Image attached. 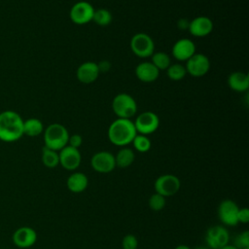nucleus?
<instances>
[{
  "label": "nucleus",
  "instance_id": "nucleus-1",
  "mask_svg": "<svg viewBox=\"0 0 249 249\" xmlns=\"http://www.w3.org/2000/svg\"><path fill=\"white\" fill-rule=\"evenodd\" d=\"M23 135V120L18 113L5 110L0 113V140L15 142Z\"/></svg>",
  "mask_w": 249,
  "mask_h": 249
},
{
  "label": "nucleus",
  "instance_id": "nucleus-2",
  "mask_svg": "<svg viewBox=\"0 0 249 249\" xmlns=\"http://www.w3.org/2000/svg\"><path fill=\"white\" fill-rule=\"evenodd\" d=\"M137 134L133 122L130 119L115 120L108 128V138L110 142L119 147L130 144Z\"/></svg>",
  "mask_w": 249,
  "mask_h": 249
},
{
  "label": "nucleus",
  "instance_id": "nucleus-3",
  "mask_svg": "<svg viewBox=\"0 0 249 249\" xmlns=\"http://www.w3.org/2000/svg\"><path fill=\"white\" fill-rule=\"evenodd\" d=\"M69 133L66 127L60 124H51L44 129L45 147L54 151H60L68 144Z\"/></svg>",
  "mask_w": 249,
  "mask_h": 249
},
{
  "label": "nucleus",
  "instance_id": "nucleus-4",
  "mask_svg": "<svg viewBox=\"0 0 249 249\" xmlns=\"http://www.w3.org/2000/svg\"><path fill=\"white\" fill-rule=\"evenodd\" d=\"M112 109L120 119H130L137 112L135 99L128 93H119L112 101Z\"/></svg>",
  "mask_w": 249,
  "mask_h": 249
},
{
  "label": "nucleus",
  "instance_id": "nucleus-5",
  "mask_svg": "<svg viewBox=\"0 0 249 249\" xmlns=\"http://www.w3.org/2000/svg\"><path fill=\"white\" fill-rule=\"evenodd\" d=\"M130 50L141 58L151 56L155 52V44L150 35L146 33H136L130 40Z\"/></svg>",
  "mask_w": 249,
  "mask_h": 249
},
{
  "label": "nucleus",
  "instance_id": "nucleus-6",
  "mask_svg": "<svg viewBox=\"0 0 249 249\" xmlns=\"http://www.w3.org/2000/svg\"><path fill=\"white\" fill-rule=\"evenodd\" d=\"M157 194L167 197L174 196L181 187L180 179L173 174H163L159 176L154 184Z\"/></svg>",
  "mask_w": 249,
  "mask_h": 249
},
{
  "label": "nucleus",
  "instance_id": "nucleus-7",
  "mask_svg": "<svg viewBox=\"0 0 249 249\" xmlns=\"http://www.w3.org/2000/svg\"><path fill=\"white\" fill-rule=\"evenodd\" d=\"M133 124L137 133L148 135L158 129L160 125V119L156 113L145 111L137 116Z\"/></svg>",
  "mask_w": 249,
  "mask_h": 249
},
{
  "label": "nucleus",
  "instance_id": "nucleus-8",
  "mask_svg": "<svg viewBox=\"0 0 249 249\" xmlns=\"http://www.w3.org/2000/svg\"><path fill=\"white\" fill-rule=\"evenodd\" d=\"M205 241L210 249H220L229 244L230 234L228 230L223 226L210 227L205 233Z\"/></svg>",
  "mask_w": 249,
  "mask_h": 249
},
{
  "label": "nucleus",
  "instance_id": "nucleus-9",
  "mask_svg": "<svg viewBox=\"0 0 249 249\" xmlns=\"http://www.w3.org/2000/svg\"><path fill=\"white\" fill-rule=\"evenodd\" d=\"M93 13L94 9L91 4L87 1H79L72 6L69 16L74 23L82 25L92 20Z\"/></svg>",
  "mask_w": 249,
  "mask_h": 249
},
{
  "label": "nucleus",
  "instance_id": "nucleus-10",
  "mask_svg": "<svg viewBox=\"0 0 249 249\" xmlns=\"http://www.w3.org/2000/svg\"><path fill=\"white\" fill-rule=\"evenodd\" d=\"M239 207L231 199H224L218 206V216L220 221L230 227L236 226L238 224L237 214Z\"/></svg>",
  "mask_w": 249,
  "mask_h": 249
},
{
  "label": "nucleus",
  "instance_id": "nucleus-11",
  "mask_svg": "<svg viewBox=\"0 0 249 249\" xmlns=\"http://www.w3.org/2000/svg\"><path fill=\"white\" fill-rule=\"evenodd\" d=\"M186 62V71L193 77H202L210 69L209 58L202 53L193 54Z\"/></svg>",
  "mask_w": 249,
  "mask_h": 249
},
{
  "label": "nucleus",
  "instance_id": "nucleus-12",
  "mask_svg": "<svg viewBox=\"0 0 249 249\" xmlns=\"http://www.w3.org/2000/svg\"><path fill=\"white\" fill-rule=\"evenodd\" d=\"M90 165L98 173H109L116 167L115 156L107 151L97 152L91 157Z\"/></svg>",
  "mask_w": 249,
  "mask_h": 249
},
{
  "label": "nucleus",
  "instance_id": "nucleus-13",
  "mask_svg": "<svg viewBox=\"0 0 249 249\" xmlns=\"http://www.w3.org/2000/svg\"><path fill=\"white\" fill-rule=\"evenodd\" d=\"M58 157L59 164L66 170L73 171L77 169L81 164L82 156L79 149L73 148L69 145H66L59 151Z\"/></svg>",
  "mask_w": 249,
  "mask_h": 249
},
{
  "label": "nucleus",
  "instance_id": "nucleus-14",
  "mask_svg": "<svg viewBox=\"0 0 249 249\" xmlns=\"http://www.w3.org/2000/svg\"><path fill=\"white\" fill-rule=\"evenodd\" d=\"M12 238L14 244L17 247L25 249L35 244L37 240V232L34 229L27 226H23L15 231Z\"/></svg>",
  "mask_w": 249,
  "mask_h": 249
},
{
  "label": "nucleus",
  "instance_id": "nucleus-15",
  "mask_svg": "<svg viewBox=\"0 0 249 249\" xmlns=\"http://www.w3.org/2000/svg\"><path fill=\"white\" fill-rule=\"evenodd\" d=\"M195 53V43L188 38H182L177 40L172 47V55L179 61H187Z\"/></svg>",
  "mask_w": 249,
  "mask_h": 249
},
{
  "label": "nucleus",
  "instance_id": "nucleus-16",
  "mask_svg": "<svg viewBox=\"0 0 249 249\" xmlns=\"http://www.w3.org/2000/svg\"><path fill=\"white\" fill-rule=\"evenodd\" d=\"M188 29L195 37H205L211 33L213 29V22L208 17L199 16L190 21Z\"/></svg>",
  "mask_w": 249,
  "mask_h": 249
},
{
  "label": "nucleus",
  "instance_id": "nucleus-17",
  "mask_svg": "<svg viewBox=\"0 0 249 249\" xmlns=\"http://www.w3.org/2000/svg\"><path fill=\"white\" fill-rule=\"evenodd\" d=\"M99 69L97 63L87 61L82 63L76 72L77 79L83 84H91L96 81L99 76Z\"/></svg>",
  "mask_w": 249,
  "mask_h": 249
},
{
  "label": "nucleus",
  "instance_id": "nucleus-18",
  "mask_svg": "<svg viewBox=\"0 0 249 249\" xmlns=\"http://www.w3.org/2000/svg\"><path fill=\"white\" fill-rule=\"evenodd\" d=\"M135 75L141 82L152 83L158 79L160 70L152 62L143 61L136 66Z\"/></svg>",
  "mask_w": 249,
  "mask_h": 249
},
{
  "label": "nucleus",
  "instance_id": "nucleus-19",
  "mask_svg": "<svg viewBox=\"0 0 249 249\" xmlns=\"http://www.w3.org/2000/svg\"><path fill=\"white\" fill-rule=\"evenodd\" d=\"M228 85L231 88V89L234 91H246L249 88V77L246 73L241 71L232 72L228 78Z\"/></svg>",
  "mask_w": 249,
  "mask_h": 249
},
{
  "label": "nucleus",
  "instance_id": "nucleus-20",
  "mask_svg": "<svg viewBox=\"0 0 249 249\" xmlns=\"http://www.w3.org/2000/svg\"><path fill=\"white\" fill-rule=\"evenodd\" d=\"M89 185V179L86 174L82 172L72 173L66 181L67 189L72 193H82L84 192Z\"/></svg>",
  "mask_w": 249,
  "mask_h": 249
},
{
  "label": "nucleus",
  "instance_id": "nucleus-21",
  "mask_svg": "<svg viewBox=\"0 0 249 249\" xmlns=\"http://www.w3.org/2000/svg\"><path fill=\"white\" fill-rule=\"evenodd\" d=\"M44 131L43 123L37 118H29L23 121V134L35 137L40 135Z\"/></svg>",
  "mask_w": 249,
  "mask_h": 249
},
{
  "label": "nucleus",
  "instance_id": "nucleus-22",
  "mask_svg": "<svg viewBox=\"0 0 249 249\" xmlns=\"http://www.w3.org/2000/svg\"><path fill=\"white\" fill-rule=\"evenodd\" d=\"M134 158H135L134 152L130 148L124 147L115 156L116 166H119L121 168L128 167L134 161Z\"/></svg>",
  "mask_w": 249,
  "mask_h": 249
},
{
  "label": "nucleus",
  "instance_id": "nucleus-23",
  "mask_svg": "<svg viewBox=\"0 0 249 249\" xmlns=\"http://www.w3.org/2000/svg\"><path fill=\"white\" fill-rule=\"evenodd\" d=\"M42 162L46 167H56L59 164V157L57 151L52 150L44 146L42 149Z\"/></svg>",
  "mask_w": 249,
  "mask_h": 249
},
{
  "label": "nucleus",
  "instance_id": "nucleus-24",
  "mask_svg": "<svg viewBox=\"0 0 249 249\" xmlns=\"http://www.w3.org/2000/svg\"><path fill=\"white\" fill-rule=\"evenodd\" d=\"M152 63L159 70H166L170 65V57L163 52H156L152 55Z\"/></svg>",
  "mask_w": 249,
  "mask_h": 249
},
{
  "label": "nucleus",
  "instance_id": "nucleus-25",
  "mask_svg": "<svg viewBox=\"0 0 249 249\" xmlns=\"http://www.w3.org/2000/svg\"><path fill=\"white\" fill-rule=\"evenodd\" d=\"M92 20L100 26H106L112 21V15L107 9L94 10Z\"/></svg>",
  "mask_w": 249,
  "mask_h": 249
},
{
  "label": "nucleus",
  "instance_id": "nucleus-26",
  "mask_svg": "<svg viewBox=\"0 0 249 249\" xmlns=\"http://www.w3.org/2000/svg\"><path fill=\"white\" fill-rule=\"evenodd\" d=\"M166 74L170 80L180 81L186 76L187 71L185 66L179 63H175V64L169 65V67L166 69Z\"/></svg>",
  "mask_w": 249,
  "mask_h": 249
},
{
  "label": "nucleus",
  "instance_id": "nucleus-27",
  "mask_svg": "<svg viewBox=\"0 0 249 249\" xmlns=\"http://www.w3.org/2000/svg\"><path fill=\"white\" fill-rule=\"evenodd\" d=\"M131 143L133 144L134 149L140 153L148 152L151 149V145H152L151 140L147 137V135H143L139 133L135 135Z\"/></svg>",
  "mask_w": 249,
  "mask_h": 249
},
{
  "label": "nucleus",
  "instance_id": "nucleus-28",
  "mask_svg": "<svg viewBox=\"0 0 249 249\" xmlns=\"http://www.w3.org/2000/svg\"><path fill=\"white\" fill-rule=\"evenodd\" d=\"M149 206L153 211H160L165 206V197L155 193L149 198Z\"/></svg>",
  "mask_w": 249,
  "mask_h": 249
},
{
  "label": "nucleus",
  "instance_id": "nucleus-29",
  "mask_svg": "<svg viewBox=\"0 0 249 249\" xmlns=\"http://www.w3.org/2000/svg\"><path fill=\"white\" fill-rule=\"evenodd\" d=\"M237 249L249 248V231H244L234 238V244Z\"/></svg>",
  "mask_w": 249,
  "mask_h": 249
},
{
  "label": "nucleus",
  "instance_id": "nucleus-30",
  "mask_svg": "<svg viewBox=\"0 0 249 249\" xmlns=\"http://www.w3.org/2000/svg\"><path fill=\"white\" fill-rule=\"evenodd\" d=\"M123 249H137L138 247V240L135 235L133 234H126L124 236L122 241Z\"/></svg>",
  "mask_w": 249,
  "mask_h": 249
},
{
  "label": "nucleus",
  "instance_id": "nucleus-31",
  "mask_svg": "<svg viewBox=\"0 0 249 249\" xmlns=\"http://www.w3.org/2000/svg\"><path fill=\"white\" fill-rule=\"evenodd\" d=\"M83 143V138L80 134H73L71 136H69V139H68V144L69 146L73 147V148H76L78 149Z\"/></svg>",
  "mask_w": 249,
  "mask_h": 249
},
{
  "label": "nucleus",
  "instance_id": "nucleus-32",
  "mask_svg": "<svg viewBox=\"0 0 249 249\" xmlns=\"http://www.w3.org/2000/svg\"><path fill=\"white\" fill-rule=\"evenodd\" d=\"M237 220L238 223L246 224L249 222V209L247 207L239 208L238 214H237Z\"/></svg>",
  "mask_w": 249,
  "mask_h": 249
},
{
  "label": "nucleus",
  "instance_id": "nucleus-33",
  "mask_svg": "<svg viewBox=\"0 0 249 249\" xmlns=\"http://www.w3.org/2000/svg\"><path fill=\"white\" fill-rule=\"evenodd\" d=\"M99 72H107L111 68V63L108 60H102L99 63H97Z\"/></svg>",
  "mask_w": 249,
  "mask_h": 249
},
{
  "label": "nucleus",
  "instance_id": "nucleus-34",
  "mask_svg": "<svg viewBox=\"0 0 249 249\" xmlns=\"http://www.w3.org/2000/svg\"><path fill=\"white\" fill-rule=\"evenodd\" d=\"M220 249H237V248L234 245H232V244H227V245L221 247Z\"/></svg>",
  "mask_w": 249,
  "mask_h": 249
},
{
  "label": "nucleus",
  "instance_id": "nucleus-35",
  "mask_svg": "<svg viewBox=\"0 0 249 249\" xmlns=\"http://www.w3.org/2000/svg\"><path fill=\"white\" fill-rule=\"evenodd\" d=\"M175 249H191V248H190L189 246L185 245V244H180V245L176 246V247H175Z\"/></svg>",
  "mask_w": 249,
  "mask_h": 249
},
{
  "label": "nucleus",
  "instance_id": "nucleus-36",
  "mask_svg": "<svg viewBox=\"0 0 249 249\" xmlns=\"http://www.w3.org/2000/svg\"><path fill=\"white\" fill-rule=\"evenodd\" d=\"M196 249H210V248L207 246H199V247H196Z\"/></svg>",
  "mask_w": 249,
  "mask_h": 249
},
{
  "label": "nucleus",
  "instance_id": "nucleus-37",
  "mask_svg": "<svg viewBox=\"0 0 249 249\" xmlns=\"http://www.w3.org/2000/svg\"><path fill=\"white\" fill-rule=\"evenodd\" d=\"M244 249H249V248H244Z\"/></svg>",
  "mask_w": 249,
  "mask_h": 249
}]
</instances>
